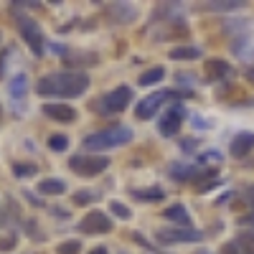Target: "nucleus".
Instances as JSON below:
<instances>
[{
	"label": "nucleus",
	"mask_w": 254,
	"mask_h": 254,
	"mask_svg": "<svg viewBox=\"0 0 254 254\" xmlns=\"http://www.w3.org/2000/svg\"><path fill=\"white\" fill-rule=\"evenodd\" d=\"M221 254H254V234L244 231L234 242H226L221 247Z\"/></svg>",
	"instance_id": "obj_10"
},
{
	"label": "nucleus",
	"mask_w": 254,
	"mask_h": 254,
	"mask_svg": "<svg viewBox=\"0 0 254 254\" xmlns=\"http://www.w3.org/2000/svg\"><path fill=\"white\" fill-rule=\"evenodd\" d=\"M231 51H234V56L242 59V61H252L254 59V33H242L234 44H231Z\"/></svg>",
	"instance_id": "obj_14"
},
{
	"label": "nucleus",
	"mask_w": 254,
	"mask_h": 254,
	"mask_svg": "<svg viewBox=\"0 0 254 254\" xmlns=\"http://www.w3.org/2000/svg\"><path fill=\"white\" fill-rule=\"evenodd\" d=\"M155 239L160 244H181V242H201L203 234L196 229H178L176 226V229H158Z\"/></svg>",
	"instance_id": "obj_8"
},
{
	"label": "nucleus",
	"mask_w": 254,
	"mask_h": 254,
	"mask_svg": "<svg viewBox=\"0 0 254 254\" xmlns=\"http://www.w3.org/2000/svg\"><path fill=\"white\" fill-rule=\"evenodd\" d=\"M0 115H3V107H0Z\"/></svg>",
	"instance_id": "obj_37"
},
{
	"label": "nucleus",
	"mask_w": 254,
	"mask_h": 254,
	"mask_svg": "<svg viewBox=\"0 0 254 254\" xmlns=\"http://www.w3.org/2000/svg\"><path fill=\"white\" fill-rule=\"evenodd\" d=\"M130 140H132L130 127H110V130H102V132H94L89 137H84V147L99 153V150H110V147L127 145Z\"/></svg>",
	"instance_id": "obj_2"
},
{
	"label": "nucleus",
	"mask_w": 254,
	"mask_h": 254,
	"mask_svg": "<svg viewBox=\"0 0 254 254\" xmlns=\"http://www.w3.org/2000/svg\"><path fill=\"white\" fill-rule=\"evenodd\" d=\"M183 120H186L183 104H173V107H168V110L160 115V120H158V130H160V135H163V137H173V135H178Z\"/></svg>",
	"instance_id": "obj_6"
},
{
	"label": "nucleus",
	"mask_w": 254,
	"mask_h": 254,
	"mask_svg": "<svg viewBox=\"0 0 254 254\" xmlns=\"http://www.w3.org/2000/svg\"><path fill=\"white\" fill-rule=\"evenodd\" d=\"M214 171H198L193 165H186V163H171L168 168V176L173 181H193V178H201V176H211Z\"/></svg>",
	"instance_id": "obj_11"
},
{
	"label": "nucleus",
	"mask_w": 254,
	"mask_h": 254,
	"mask_svg": "<svg viewBox=\"0 0 254 254\" xmlns=\"http://www.w3.org/2000/svg\"><path fill=\"white\" fill-rule=\"evenodd\" d=\"M26 92H28V76H26V74H18V76L8 84V94H10L13 99H23Z\"/></svg>",
	"instance_id": "obj_21"
},
{
	"label": "nucleus",
	"mask_w": 254,
	"mask_h": 254,
	"mask_svg": "<svg viewBox=\"0 0 254 254\" xmlns=\"http://www.w3.org/2000/svg\"><path fill=\"white\" fill-rule=\"evenodd\" d=\"M107 15H110V20H117V23H130V20H135L137 10L127 3H117V5L107 8Z\"/></svg>",
	"instance_id": "obj_16"
},
{
	"label": "nucleus",
	"mask_w": 254,
	"mask_h": 254,
	"mask_svg": "<svg viewBox=\"0 0 254 254\" xmlns=\"http://www.w3.org/2000/svg\"><path fill=\"white\" fill-rule=\"evenodd\" d=\"M64 190H66V183L59 181V178H46V181L38 183V193H44V196H59Z\"/></svg>",
	"instance_id": "obj_18"
},
{
	"label": "nucleus",
	"mask_w": 254,
	"mask_h": 254,
	"mask_svg": "<svg viewBox=\"0 0 254 254\" xmlns=\"http://www.w3.org/2000/svg\"><path fill=\"white\" fill-rule=\"evenodd\" d=\"M81 234H107V231L112 229V221H110V216L107 214H102V211H92V214H87L81 221H79V226H76Z\"/></svg>",
	"instance_id": "obj_7"
},
{
	"label": "nucleus",
	"mask_w": 254,
	"mask_h": 254,
	"mask_svg": "<svg viewBox=\"0 0 254 254\" xmlns=\"http://www.w3.org/2000/svg\"><path fill=\"white\" fill-rule=\"evenodd\" d=\"M239 224H242V226H247V224H254V211H252V216H242V219H239Z\"/></svg>",
	"instance_id": "obj_34"
},
{
	"label": "nucleus",
	"mask_w": 254,
	"mask_h": 254,
	"mask_svg": "<svg viewBox=\"0 0 254 254\" xmlns=\"http://www.w3.org/2000/svg\"><path fill=\"white\" fill-rule=\"evenodd\" d=\"M132 196L137 201H163L165 198V190L160 186H150V188H135Z\"/></svg>",
	"instance_id": "obj_19"
},
{
	"label": "nucleus",
	"mask_w": 254,
	"mask_h": 254,
	"mask_svg": "<svg viewBox=\"0 0 254 254\" xmlns=\"http://www.w3.org/2000/svg\"><path fill=\"white\" fill-rule=\"evenodd\" d=\"M201 8H203V10L224 13V10H239V8H244V3H239V0H216V3H203Z\"/></svg>",
	"instance_id": "obj_22"
},
{
	"label": "nucleus",
	"mask_w": 254,
	"mask_h": 254,
	"mask_svg": "<svg viewBox=\"0 0 254 254\" xmlns=\"http://www.w3.org/2000/svg\"><path fill=\"white\" fill-rule=\"evenodd\" d=\"M49 147H51V150H66L69 140L64 137V135H51V137H49Z\"/></svg>",
	"instance_id": "obj_28"
},
{
	"label": "nucleus",
	"mask_w": 254,
	"mask_h": 254,
	"mask_svg": "<svg viewBox=\"0 0 254 254\" xmlns=\"http://www.w3.org/2000/svg\"><path fill=\"white\" fill-rule=\"evenodd\" d=\"M89 254H110V252H107V249H104V247H97V249H92Z\"/></svg>",
	"instance_id": "obj_35"
},
{
	"label": "nucleus",
	"mask_w": 254,
	"mask_h": 254,
	"mask_svg": "<svg viewBox=\"0 0 254 254\" xmlns=\"http://www.w3.org/2000/svg\"><path fill=\"white\" fill-rule=\"evenodd\" d=\"M107 165H110V160L104 158V155L79 153V155H71V158H69V168H71L76 176H81V178H92V176L102 173Z\"/></svg>",
	"instance_id": "obj_4"
},
{
	"label": "nucleus",
	"mask_w": 254,
	"mask_h": 254,
	"mask_svg": "<svg viewBox=\"0 0 254 254\" xmlns=\"http://www.w3.org/2000/svg\"><path fill=\"white\" fill-rule=\"evenodd\" d=\"M99 198V193H94V190H79V193L74 196V203L76 206H89Z\"/></svg>",
	"instance_id": "obj_25"
},
{
	"label": "nucleus",
	"mask_w": 254,
	"mask_h": 254,
	"mask_svg": "<svg viewBox=\"0 0 254 254\" xmlns=\"http://www.w3.org/2000/svg\"><path fill=\"white\" fill-rule=\"evenodd\" d=\"M181 145H183V150H193V147L198 145V140H183Z\"/></svg>",
	"instance_id": "obj_33"
},
{
	"label": "nucleus",
	"mask_w": 254,
	"mask_h": 254,
	"mask_svg": "<svg viewBox=\"0 0 254 254\" xmlns=\"http://www.w3.org/2000/svg\"><path fill=\"white\" fill-rule=\"evenodd\" d=\"M81 252V244L79 242H64L56 247V254H79Z\"/></svg>",
	"instance_id": "obj_27"
},
{
	"label": "nucleus",
	"mask_w": 254,
	"mask_h": 254,
	"mask_svg": "<svg viewBox=\"0 0 254 254\" xmlns=\"http://www.w3.org/2000/svg\"><path fill=\"white\" fill-rule=\"evenodd\" d=\"M168 56L173 61H193V59H201V49L198 46H176Z\"/></svg>",
	"instance_id": "obj_20"
},
{
	"label": "nucleus",
	"mask_w": 254,
	"mask_h": 254,
	"mask_svg": "<svg viewBox=\"0 0 254 254\" xmlns=\"http://www.w3.org/2000/svg\"><path fill=\"white\" fill-rule=\"evenodd\" d=\"M242 198H244V203H247V206H252V208H254V186H249V188L244 190V196H242Z\"/></svg>",
	"instance_id": "obj_32"
},
{
	"label": "nucleus",
	"mask_w": 254,
	"mask_h": 254,
	"mask_svg": "<svg viewBox=\"0 0 254 254\" xmlns=\"http://www.w3.org/2000/svg\"><path fill=\"white\" fill-rule=\"evenodd\" d=\"M247 79H249V81H254V66H252V69H247Z\"/></svg>",
	"instance_id": "obj_36"
},
{
	"label": "nucleus",
	"mask_w": 254,
	"mask_h": 254,
	"mask_svg": "<svg viewBox=\"0 0 254 254\" xmlns=\"http://www.w3.org/2000/svg\"><path fill=\"white\" fill-rule=\"evenodd\" d=\"M41 112H44L49 120H56V122H74V120H76V110L69 107V104H59V102L44 104V107H41Z\"/></svg>",
	"instance_id": "obj_12"
},
{
	"label": "nucleus",
	"mask_w": 254,
	"mask_h": 254,
	"mask_svg": "<svg viewBox=\"0 0 254 254\" xmlns=\"http://www.w3.org/2000/svg\"><path fill=\"white\" fill-rule=\"evenodd\" d=\"M15 23H18V31H20V36H23V41L28 44V49L33 51V56L44 54V33H41V26L36 23V20L28 18V15H18Z\"/></svg>",
	"instance_id": "obj_5"
},
{
	"label": "nucleus",
	"mask_w": 254,
	"mask_h": 254,
	"mask_svg": "<svg viewBox=\"0 0 254 254\" xmlns=\"http://www.w3.org/2000/svg\"><path fill=\"white\" fill-rule=\"evenodd\" d=\"M36 173V165L33 163H13V176L15 178H28Z\"/></svg>",
	"instance_id": "obj_24"
},
{
	"label": "nucleus",
	"mask_w": 254,
	"mask_h": 254,
	"mask_svg": "<svg viewBox=\"0 0 254 254\" xmlns=\"http://www.w3.org/2000/svg\"><path fill=\"white\" fill-rule=\"evenodd\" d=\"M15 244H18V237L15 234H8V237L0 239V252H10Z\"/></svg>",
	"instance_id": "obj_30"
},
{
	"label": "nucleus",
	"mask_w": 254,
	"mask_h": 254,
	"mask_svg": "<svg viewBox=\"0 0 254 254\" xmlns=\"http://www.w3.org/2000/svg\"><path fill=\"white\" fill-rule=\"evenodd\" d=\"M15 49L13 46H8L5 51H0V79L5 76V66H8V59H10V54H13Z\"/></svg>",
	"instance_id": "obj_29"
},
{
	"label": "nucleus",
	"mask_w": 254,
	"mask_h": 254,
	"mask_svg": "<svg viewBox=\"0 0 254 254\" xmlns=\"http://www.w3.org/2000/svg\"><path fill=\"white\" fill-rule=\"evenodd\" d=\"M130 99H132V89L130 87H117V89H112V92H107L104 97H99L97 99V104H94V110L102 115V117H110V115H117V112H122L127 104H130Z\"/></svg>",
	"instance_id": "obj_3"
},
{
	"label": "nucleus",
	"mask_w": 254,
	"mask_h": 254,
	"mask_svg": "<svg viewBox=\"0 0 254 254\" xmlns=\"http://www.w3.org/2000/svg\"><path fill=\"white\" fill-rule=\"evenodd\" d=\"M201 163H221V153L219 150H206L201 155Z\"/></svg>",
	"instance_id": "obj_31"
},
{
	"label": "nucleus",
	"mask_w": 254,
	"mask_h": 254,
	"mask_svg": "<svg viewBox=\"0 0 254 254\" xmlns=\"http://www.w3.org/2000/svg\"><path fill=\"white\" fill-rule=\"evenodd\" d=\"M163 216H165L168 221L178 224L181 229H190V216H188L186 206H181V203H173V206H168V208L163 211Z\"/></svg>",
	"instance_id": "obj_15"
},
{
	"label": "nucleus",
	"mask_w": 254,
	"mask_h": 254,
	"mask_svg": "<svg viewBox=\"0 0 254 254\" xmlns=\"http://www.w3.org/2000/svg\"><path fill=\"white\" fill-rule=\"evenodd\" d=\"M163 76H165V69L163 66H153V69H147L145 74H140V84L142 87H153V84H158Z\"/></svg>",
	"instance_id": "obj_23"
},
{
	"label": "nucleus",
	"mask_w": 254,
	"mask_h": 254,
	"mask_svg": "<svg viewBox=\"0 0 254 254\" xmlns=\"http://www.w3.org/2000/svg\"><path fill=\"white\" fill-rule=\"evenodd\" d=\"M254 150V132H239L229 145V153L234 158H244Z\"/></svg>",
	"instance_id": "obj_13"
},
{
	"label": "nucleus",
	"mask_w": 254,
	"mask_h": 254,
	"mask_svg": "<svg viewBox=\"0 0 254 254\" xmlns=\"http://www.w3.org/2000/svg\"><path fill=\"white\" fill-rule=\"evenodd\" d=\"M110 211H112V214H115L117 219H122V221H127V219L132 216V211L127 208L125 203H120V201H112V203H110Z\"/></svg>",
	"instance_id": "obj_26"
},
{
	"label": "nucleus",
	"mask_w": 254,
	"mask_h": 254,
	"mask_svg": "<svg viewBox=\"0 0 254 254\" xmlns=\"http://www.w3.org/2000/svg\"><path fill=\"white\" fill-rule=\"evenodd\" d=\"M165 99H171V89H158V92H153V94H147L145 99L137 102L135 115H137L140 120H150V117L160 110V104H163Z\"/></svg>",
	"instance_id": "obj_9"
},
{
	"label": "nucleus",
	"mask_w": 254,
	"mask_h": 254,
	"mask_svg": "<svg viewBox=\"0 0 254 254\" xmlns=\"http://www.w3.org/2000/svg\"><path fill=\"white\" fill-rule=\"evenodd\" d=\"M89 89V76L84 71H59V74H49L44 79H38L36 84V94L41 97H81Z\"/></svg>",
	"instance_id": "obj_1"
},
{
	"label": "nucleus",
	"mask_w": 254,
	"mask_h": 254,
	"mask_svg": "<svg viewBox=\"0 0 254 254\" xmlns=\"http://www.w3.org/2000/svg\"><path fill=\"white\" fill-rule=\"evenodd\" d=\"M206 71H208V79H226L231 74V66L224 59H208L206 61Z\"/></svg>",
	"instance_id": "obj_17"
}]
</instances>
